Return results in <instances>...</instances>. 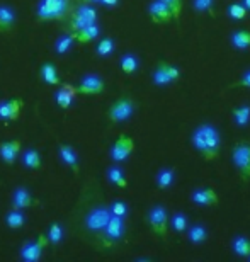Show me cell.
<instances>
[{
	"instance_id": "obj_1",
	"label": "cell",
	"mask_w": 250,
	"mask_h": 262,
	"mask_svg": "<svg viewBox=\"0 0 250 262\" xmlns=\"http://www.w3.org/2000/svg\"><path fill=\"white\" fill-rule=\"evenodd\" d=\"M191 140L194 148L204 159L210 160L218 157V151H220V145H221V136L216 126H213V124H201V126H197L194 129Z\"/></svg>"
},
{
	"instance_id": "obj_2",
	"label": "cell",
	"mask_w": 250,
	"mask_h": 262,
	"mask_svg": "<svg viewBox=\"0 0 250 262\" xmlns=\"http://www.w3.org/2000/svg\"><path fill=\"white\" fill-rule=\"evenodd\" d=\"M72 12V0H39L36 15L39 20H61Z\"/></svg>"
},
{
	"instance_id": "obj_3",
	"label": "cell",
	"mask_w": 250,
	"mask_h": 262,
	"mask_svg": "<svg viewBox=\"0 0 250 262\" xmlns=\"http://www.w3.org/2000/svg\"><path fill=\"white\" fill-rule=\"evenodd\" d=\"M97 20V10L92 4H80L70 15V29L79 31L88 24H94Z\"/></svg>"
},
{
	"instance_id": "obj_4",
	"label": "cell",
	"mask_w": 250,
	"mask_h": 262,
	"mask_svg": "<svg viewBox=\"0 0 250 262\" xmlns=\"http://www.w3.org/2000/svg\"><path fill=\"white\" fill-rule=\"evenodd\" d=\"M133 114H134V104L128 96L119 97L116 102H112V106L107 111V116L112 123H124Z\"/></svg>"
},
{
	"instance_id": "obj_5",
	"label": "cell",
	"mask_w": 250,
	"mask_h": 262,
	"mask_svg": "<svg viewBox=\"0 0 250 262\" xmlns=\"http://www.w3.org/2000/svg\"><path fill=\"white\" fill-rule=\"evenodd\" d=\"M232 162L243 179H250V143H238L233 146Z\"/></svg>"
},
{
	"instance_id": "obj_6",
	"label": "cell",
	"mask_w": 250,
	"mask_h": 262,
	"mask_svg": "<svg viewBox=\"0 0 250 262\" xmlns=\"http://www.w3.org/2000/svg\"><path fill=\"white\" fill-rule=\"evenodd\" d=\"M50 244L48 235L39 233L38 240L36 242H26L20 247V257H22L26 262H38L43 255V250L46 249V245Z\"/></svg>"
},
{
	"instance_id": "obj_7",
	"label": "cell",
	"mask_w": 250,
	"mask_h": 262,
	"mask_svg": "<svg viewBox=\"0 0 250 262\" xmlns=\"http://www.w3.org/2000/svg\"><path fill=\"white\" fill-rule=\"evenodd\" d=\"M106 85L104 80L96 73H87L80 78L79 85H77V94H83V96H97L101 94Z\"/></svg>"
},
{
	"instance_id": "obj_8",
	"label": "cell",
	"mask_w": 250,
	"mask_h": 262,
	"mask_svg": "<svg viewBox=\"0 0 250 262\" xmlns=\"http://www.w3.org/2000/svg\"><path fill=\"white\" fill-rule=\"evenodd\" d=\"M133 150H134V141L131 136L121 135L116 141H114V145L111 148V159L114 162H124L129 159V155L133 154Z\"/></svg>"
},
{
	"instance_id": "obj_9",
	"label": "cell",
	"mask_w": 250,
	"mask_h": 262,
	"mask_svg": "<svg viewBox=\"0 0 250 262\" xmlns=\"http://www.w3.org/2000/svg\"><path fill=\"white\" fill-rule=\"evenodd\" d=\"M180 77V72L177 67H172V65H167V63H160L157 68L153 70V83L158 87H167L170 85L172 82H175L177 78Z\"/></svg>"
},
{
	"instance_id": "obj_10",
	"label": "cell",
	"mask_w": 250,
	"mask_h": 262,
	"mask_svg": "<svg viewBox=\"0 0 250 262\" xmlns=\"http://www.w3.org/2000/svg\"><path fill=\"white\" fill-rule=\"evenodd\" d=\"M167 222H169V214H167V209L164 206H153L152 209L148 211V223L150 227L158 237H165V232H167Z\"/></svg>"
},
{
	"instance_id": "obj_11",
	"label": "cell",
	"mask_w": 250,
	"mask_h": 262,
	"mask_svg": "<svg viewBox=\"0 0 250 262\" xmlns=\"http://www.w3.org/2000/svg\"><path fill=\"white\" fill-rule=\"evenodd\" d=\"M111 218V211L107 208H94L90 213L87 214V228L92 230V232H104L106 225Z\"/></svg>"
},
{
	"instance_id": "obj_12",
	"label": "cell",
	"mask_w": 250,
	"mask_h": 262,
	"mask_svg": "<svg viewBox=\"0 0 250 262\" xmlns=\"http://www.w3.org/2000/svg\"><path fill=\"white\" fill-rule=\"evenodd\" d=\"M22 99L19 97H12L9 101L0 102V119L5 123H12L15 119H19L20 111H22Z\"/></svg>"
},
{
	"instance_id": "obj_13",
	"label": "cell",
	"mask_w": 250,
	"mask_h": 262,
	"mask_svg": "<svg viewBox=\"0 0 250 262\" xmlns=\"http://www.w3.org/2000/svg\"><path fill=\"white\" fill-rule=\"evenodd\" d=\"M20 146H22V141L19 138L4 141V143L0 145V159L7 165H12L15 159H17V155L20 154Z\"/></svg>"
},
{
	"instance_id": "obj_14",
	"label": "cell",
	"mask_w": 250,
	"mask_h": 262,
	"mask_svg": "<svg viewBox=\"0 0 250 262\" xmlns=\"http://www.w3.org/2000/svg\"><path fill=\"white\" fill-rule=\"evenodd\" d=\"M191 201L197 206H215L218 203V196L210 187H202V189H194L191 192Z\"/></svg>"
},
{
	"instance_id": "obj_15",
	"label": "cell",
	"mask_w": 250,
	"mask_h": 262,
	"mask_svg": "<svg viewBox=\"0 0 250 262\" xmlns=\"http://www.w3.org/2000/svg\"><path fill=\"white\" fill-rule=\"evenodd\" d=\"M75 96H77V87L70 85V83H60V89L56 91L55 99L56 104L61 109H69L72 106V102H74Z\"/></svg>"
},
{
	"instance_id": "obj_16",
	"label": "cell",
	"mask_w": 250,
	"mask_h": 262,
	"mask_svg": "<svg viewBox=\"0 0 250 262\" xmlns=\"http://www.w3.org/2000/svg\"><path fill=\"white\" fill-rule=\"evenodd\" d=\"M58 155H60V159L61 162L66 165V167H70L72 170H74V174H79V155H77V151L74 146H70V145H66V143H61L58 146Z\"/></svg>"
},
{
	"instance_id": "obj_17",
	"label": "cell",
	"mask_w": 250,
	"mask_h": 262,
	"mask_svg": "<svg viewBox=\"0 0 250 262\" xmlns=\"http://www.w3.org/2000/svg\"><path fill=\"white\" fill-rule=\"evenodd\" d=\"M148 14L152 15L153 23H167L172 19V10L167 4H164L162 0H153L148 5Z\"/></svg>"
},
{
	"instance_id": "obj_18",
	"label": "cell",
	"mask_w": 250,
	"mask_h": 262,
	"mask_svg": "<svg viewBox=\"0 0 250 262\" xmlns=\"http://www.w3.org/2000/svg\"><path fill=\"white\" fill-rule=\"evenodd\" d=\"M104 233H106V237L109 240H119L124 235V220L121 216L111 214L106 228H104Z\"/></svg>"
},
{
	"instance_id": "obj_19",
	"label": "cell",
	"mask_w": 250,
	"mask_h": 262,
	"mask_svg": "<svg viewBox=\"0 0 250 262\" xmlns=\"http://www.w3.org/2000/svg\"><path fill=\"white\" fill-rule=\"evenodd\" d=\"M15 24V12L10 5H0V33L9 34Z\"/></svg>"
},
{
	"instance_id": "obj_20",
	"label": "cell",
	"mask_w": 250,
	"mask_h": 262,
	"mask_svg": "<svg viewBox=\"0 0 250 262\" xmlns=\"http://www.w3.org/2000/svg\"><path fill=\"white\" fill-rule=\"evenodd\" d=\"M33 204H36V199L33 198V194L24 189V187H17L12 194V206L15 209H26V208H31Z\"/></svg>"
},
{
	"instance_id": "obj_21",
	"label": "cell",
	"mask_w": 250,
	"mask_h": 262,
	"mask_svg": "<svg viewBox=\"0 0 250 262\" xmlns=\"http://www.w3.org/2000/svg\"><path fill=\"white\" fill-rule=\"evenodd\" d=\"M74 38L75 41H79V43H88V41L96 39L99 34H101V28L94 23V24H88L85 28H82L79 31H74Z\"/></svg>"
},
{
	"instance_id": "obj_22",
	"label": "cell",
	"mask_w": 250,
	"mask_h": 262,
	"mask_svg": "<svg viewBox=\"0 0 250 262\" xmlns=\"http://www.w3.org/2000/svg\"><path fill=\"white\" fill-rule=\"evenodd\" d=\"M155 181H157V186L160 189H169L172 187V184L175 182V172L174 169H169V167H164V169H160L157 172V177H155Z\"/></svg>"
},
{
	"instance_id": "obj_23",
	"label": "cell",
	"mask_w": 250,
	"mask_h": 262,
	"mask_svg": "<svg viewBox=\"0 0 250 262\" xmlns=\"http://www.w3.org/2000/svg\"><path fill=\"white\" fill-rule=\"evenodd\" d=\"M232 249L233 254L238 255V257H248L250 255V240L243 235H237L232 242Z\"/></svg>"
},
{
	"instance_id": "obj_24",
	"label": "cell",
	"mask_w": 250,
	"mask_h": 262,
	"mask_svg": "<svg viewBox=\"0 0 250 262\" xmlns=\"http://www.w3.org/2000/svg\"><path fill=\"white\" fill-rule=\"evenodd\" d=\"M187 238H189L191 244L199 245L208 238V230L204 225H192V227H187Z\"/></svg>"
},
{
	"instance_id": "obj_25",
	"label": "cell",
	"mask_w": 250,
	"mask_h": 262,
	"mask_svg": "<svg viewBox=\"0 0 250 262\" xmlns=\"http://www.w3.org/2000/svg\"><path fill=\"white\" fill-rule=\"evenodd\" d=\"M232 45L233 48L240 50V51H245L250 48V33L245 29H238L235 33L232 34Z\"/></svg>"
},
{
	"instance_id": "obj_26",
	"label": "cell",
	"mask_w": 250,
	"mask_h": 262,
	"mask_svg": "<svg viewBox=\"0 0 250 262\" xmlns=\"http://www.w3.org/2000/svg\"><path fill=\"white\" fill-rule=\"evenodd\" d=\"M41 77H43V80L48 85H60L61 83L58 70H56V67L53 63H44L41 67Z\"/></svg>"
},
{
	"instance_id": "obj_27",
	"label": "cell",
	"mask_w": 250,
	"mask_h": 262,
	"mask_svg": "<svg viewBox=\"0 0 250 262\" xmlns=\"http://www.w3.org/2000/svg\"><path fill=\"white\" fill-rule=\"evenodd\" d=\"M107 179L111 184L118 186V187H126L128 186V181H126V176H124V172L121 167L118 165H112L107 169Z\"/></svg>"
},
{
	"instance_id": "obj_28",
	"label": "cell",
	"mask_w": 250,
	"mask_h": 262,
	"mask_svg": "<svg viewBox=\"0 0 250 262\" xmlns=\"http://www.w3.org/2000/svg\"><path fill=\"white\" fill-rule=\"evenodd\" d=\"M233 119H235L237 126L245 128L250 123V104H243L233 109Z\"/></svg>"
},
{
	"instance_id": "obj_29",
	"label": "cell",
	"mask_w": 250,
	"mask_h": 262,
	"mask_svg": "<svg viewBox=\"0 0 250 262\" xmlns=\"http://www.w3.org/2000/svg\"><path fill=\"white\" fill-rule=\"evenodd\" d=\"M22 162L28 169H33V170H39L41 169V157H39V151L34 150V148H28L24 151L22 155Z\"/></svg>"
},
{
	"instance_id": "obj_30",
	"label": "cell",
	"mask_w": 250,
	"mask_h": 262,
	"mask_svg": "<svg viewBox=\"0 0 250 262\" xmlns=\"http://www.w3.org/2000/svg\"><path fill=\"white\" fill-rule=\"evenodd\" d=\"M5 223H7V227L9 228H12V230H19V228H22L24 227V223H26V218H24V214L20 213V209H12V211H9L7 214H5Z\"/></svg>"
},
{
	"instance_id": "obj_31",
	"label": "cell",
	"mask_w": 250,
	"mask_h": 262,
	"mask_svg": "<svg viewBox=\"0 0 250 262\" xmlns=\"http://www.w3.org/2000/svg\"><path fill=\"white\" fill-rule=\"evenodd\" d=\"M119 67H121V70L124 73H128V75H131L140 68V61L134 55L128 53V55H123L121 56V61H119Z\"/></svg>"
},
{
	"instance_id": "obj_32",
	"label": "cell",
	"mask_w": 250,
	"mask_h": 262,
	"mask_svg": "<svg viewBox=\"0 0 250 262\" xmlns=\"http://www.w3.org/2000/svg\"><path fill=\"white\" fill-rule=\"evenodd\" d=\"M170 227L175 233H184L187 227H189V220L184 213H175L170 218Z\"/></svg>"
},
{
	"instance_id": "obj_33",
	"label": "cell",
	"mask_w": 250,
	"mask_h": 262,
	"mask_svg": "<svg viewBox=\"0 0 250 262\" xmlns=\"http://www.w3.org/2000/svg\"><path fill=\"white\" fill-rule=\"evenodd\" d=\"M74 41H75L74 34H63V36H60V38L56 39V43H55V51L58 55H65L66 51L72 48Z\"/></svg>"
},
{
	"instance_id": "obj_34",
	"label": "cell",
	"mask_w": 250,
	"mask_h": 262,
	"mask_svg": "<svg viewBox=\"0 0 250 262\" xmlns=\"http://www.w3.org/2000/svg\"><path fill=\"white\" fill-rule=\"evenodd\" d=\"M226 12H228V17H232L233 20H243L247 17V9L243 7L240 2L230 4V5H228V9H226Z\"/></svg>"
},
{
	"instance_id": "obj_35",
	"label": "cell",
	"mask_w": 250,
	"mask_h": 262,
	"mask_svg": "<svg viewBox=\"0 0 250 262\" xmlns=\"http://www.w3.org/2000/svg\"><path fill=\"white\" fill-rule=\"evenodd\" d=\"M114 51V41L111 38H104L97 43L96 46V53L99 56H102V58H106V56H109Z\"/></svg>"
},
{
	"instance_id": "obj_36",
	"label": "cell",
	"mask_w": 250,
	"mask_h": 262,
	"mask_svg": "<svg viewBox=\"0 0 250 262\" xmlns=\"http://www.w3.org/2000/svg\"><path fill=\"white\" fill-rule=\"evenodd\" d=\"M48 240H50V244H60L61 240H63V228H61V225L60 223H51L50 225V230H48Z\"/></svg>"
},
{
	"instance_id": "obj_37",
	"label": "cell",
	"mask_w": 250,
	"mask_h": 262,
	"mask_svg": "<svg viewBox=\"0 0 250 262\" xmlns=\"http://www.w3.org/2000/svg\"><path fill=\"white\" fill-rule=\"evenodd\" d=\"M109 211H111V214H114V216L124 218L128 214V204L124 201H114L111 206H109Z\"/></svg>"
},
{
	"instance_id": "obj_38",
	"label": "cell",
	"mask_w": 250,
	"mask_h": 262,
	"mask_svg": "<svg viewBox=\"0 0 250 262\" xmlns=\"http://www.w3.org/2000/svg\"><path fill=\"white\" fill-rule=\"evenodd\" d=\"M213 5H215V0H192V7L197 12H208L213 9Z\"/></svg>"
},
{
	"instance_id": "obj_39",
	"label": "cell",
	"mask_w": 250,
	"mask_h": 262,
	"mask_svg": "<svg viewBox=\"0 0 250 262\" xmlns=\"http://www.w3.org/2000/svg\"><path fill=\"white\" fill-rule=\"evenodd\" d=\"M164 4H167L170 7L172 10V17L177 19L179 17V12H180V7H182V4H180V0H162Z\"/></svg>"
},
{
	"instance_id": "obj_40",
	"label": "cell",
	"mask_w": 250,
	"mask_h": 262,
	"mask_svg": "<svg viewBox=\"0 0 250 262\" xmlns=\"http://www.w3.org/2000/svg\"><path fill=\"white\" fill-rule=\"evenodd\" d=\"M99 4H102L104 7H118L119 5V0H99Z\"/></svg>"
},
{
	"instance_id": "obj_41",
	"label": "cell",
	"mask_w": 250,
	"mask_h": 262,
	"mask_svg": "<svg viewBox=\"0 0 250 262\" xmlns=\"http://www.w3.org/2000/svg\"><path fill=\"white\" fill-rule=\"evenodd\" d=\"M240 83H242L243 87H250V70H247V72L242 75V80H240Z\"/></svg>"
},
{
	"instance_id": "obj_42",
	"label": "cell",
	"mask_w": 250,
	"mask_h": 262,
	"mask_svg": "<svg viewBox=\"0 0 250 262\" xmlns=\"http://www.w3.org/2000/svg\"><path fill=\"white\" fill-rule=\"evenodd\" d=\"M240 4H242L247 10H250V0H240Z\"/></svg>"
},
{
	"instance_id": "obj_43",
	"label": "cell",
	"mask_w": 250,
	"mask_h": 262,
	"mask_svg": "<svg viewBox=\"0 0 250 262\" xmlns=\"http://www.w3.org/2000/svg\"><path fill=\"white\" fill-rule=\"evenodd\" d=\"M80 4H99V0H79Z\"/></svg>"
},
{
	"instance_id": "obj_44",
	"label": "cell",
	"mask_w": 250,
	"mask_h": 262,
	"mask_svg": "<svg viewBox=\"0 0 250 262\" xmlns=\"http://www.w3.org/2000/svg\"><path fill=\"white\" fill-rule=\"evenodd\" d=\"M248 260H250V255H248Z\"/></svg>"
}]
</instances>
